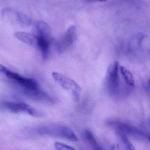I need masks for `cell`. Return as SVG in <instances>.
Instances as JSON below:
<instances>
[{
  "mask_svg": "<svg viewBox=\"0 0 150 150\" xmlns=\"http://www.w3.org/2000/svg\"><path fill=\"white\" fill-rule=\"evenodd\" d=\"M42 135L58 137L71 141H77L78 138L72 129L67 125H50L41 129Z\"/></svg>",
  "mask_w": 150,
  "mask_h": 150,
  "instance_id": "6da1fadb",
  "label": "cell"
},
{
  "mask_svg": "<svg viewBox=\"0 0 150 150\" xmlns=\"http://www.w3.org/2000/svg\"><path fill=\"white\" fill-rule=\"evenodd\" d=\"M52 76L55 81L63 88L71 92L74 101H79L81 94V88L76 81L64 74L57 72H52Z\"/></svg>",
  "mask_w": 150,
  "mask_h": 150,
  "instance_id": "7a4b0ae2",
  "label": "cell"
},
{
  "mask_svg": "<svg viewBox=\"0 0 150 150\" xmlns=\"http://www.w3.org/2000/svg\"><path fill=\"white\" fill-rule=\"evenodd\" d=\"M119 63L115 61L108 67L106 72V86L110 93L115 95L118 93L120 86Z\"/></svg>",
  "mask_w": 150,
  "mask_h": 150,
  "instance_id": "3957f363",
  "label": "cell"
},
{
  "mask_svg": "<svg viewBox=\"0 0 150 150\" xmlns=\"http://www.w3.org/2000/svg\"><path fill=\"white\" fill-rule=\"evenodd\" d=\"M0 73L5 74L8 79L14 81L25 89H36L39 87L38 83L34 79L21 76L19 74L8 70L1 64H0Z\"/></svg>",
  "mask_w": 150,
  "mask_h": 150,
  "instance_id": "277c9868",
  "label": "cell"
},
{
  "mask_svg": "<svg viewBox=\"0 0 150 150\" xmlns=\"http://www.w3.org/2000/svg\"><path fill=\"white\" fill-rule=\"evenodd\" d=\"M110 125L116 129L123 132L127 136H130L136 139L142 141H149V134L140 130L136 127L121 122H112Z\"/></svg>",
  "mask_w": 150,
  "mask_h": 150,
  "instance_id": "5b68a950",
  "label": "cell"
},
{
  "mask_svg": "<svg viewBox=\"0 0 150 150\" xmlns=\"http://www.w3.org/2000/svg\"><path fill=\"white\" fill-rule=\"evenodd\" d=\"M5 105L13 113H25L37 117H43L45 115L42 111L24 103L7 102L5 103Z\"/></svg>",
  "mask_w": 150,
  "mask_h": 150,
  "instance_id": "8992f818",
  "label": "cell"
},
{
  "mask_svg": "<svg viewBox=\"0 0 150 150\" xmlns=\"http://www.w3.org/2000/svg\"><path fill=\"white\" fill-rule=\"evenodd\" d=\"M76 37V27L75 26H71L58 43L59 50L63 52L70 48L75 42Z\"/></svg>",
  "mask_w": 150,
  "mask_h": 150,
  "instance_id": "52a82bcc",
  "label": "cell"
},
{
  "mask_svg": "<svg viewBox=\"0 0 150 150\" xmlns=\"http://www.w3.org/2000/svg\"><path fill=\"white\" fill-rule=\"evenodd\" d=\"M33 34L37 37L52 39L51 31L48 23L43 21H37L33 24Z\"/></svg>",
  "mask_w": 150,
  "mask_h": 150,
  "instance_id": "ba28073f",
  "label": "cell"
},
{
  "mask_svg": "<svg viewBox=\"0 0 150 150\" xmlns=\"http://www.w3.org/2000/svg\"><path fill=\"white\" fill-rule=\"evenodd\" d=\"M24 93L33 100L44 102H52V98L48 94L40 90L39 88L36 89H25Z\"/></svg>",
  "mask_w": 150,
  "mask_h": 150,
  "instance_id": "9c48e42d",
  "label": "cell"
},
{
  "mask_svg": "<svg viewBox=\"0 0 150 150\" xmlns=\"http://www.w3.org/2000/svg\"><path fill=\"white\" fill-rule=\"evenodd\" d=\"M15 37L23 42L31 46H37V37L33 34L24 32H17Z\"/></svg>",
  "mask_w": 150,
  "mask_h": 150,
  "instance_id": "30bf717a",
  "label": "cell"
},
{
  "mask_svg": "<svg viewBox=\"0 0 150 150\" xmlns=\"http://www.w3.org/2000/svg\"><path fill=\"white\" fill-rule=\"evenodd\" d=\"M51 41L52 39H47L44 38L37 37V46L41 51L44 59H46L49 56Z\"/></svg>",
  "mask_w": 150,
  "mask_h": 150,
  "instance_id": "8fae6325",
  "label": "cell"
},
{
  "mask_svg": "<svg viewBox=\"0 0 150 150\" xmlns=\"http://www.w3.org/2000/svg\"><path fill=\"white\" fill-rule=\"evenodd\" d=\"M83 136L85 140L92 149L94 150L102 149L97 143L94 136L89 130L85 129L83 132Z\"/></svg>",
  "mask_w": 150,
  "mask_h": 150,
  "instance_id": "7c38bea8",
  "label": "cell"
},
{
  "mask_svg": "<svg viewBox=\"0 0 150 150\" xmlns=\"http://www.w3.org/2000/svg\"><path fill=\"white\" fill-rule=\"evenodd\" d=\"M18 13L10 8H6L2 11L1 15L5 21L10 22L18 23Z\"/></svg>",
  "mask_w": 150,
  "mask_h": 150,
  "instance_id": "4fadbf2b",
  "label": "cell"
},
{
  "mask_svg": "<svg viewBox=\"0 0 150 150\" xmlns=\"http://www.w3.org/2000/svg\"><path fill=\"white\" fill-rule=\"evenodd\" d=\"M119 70L126 84L130 86L134 87L135 81L132 73L124 67H119Z\"/></svg>",
  "mask_w": 150,
  "mask_h": 150,
  "instance_id": "5bb4252c",
  "label": "cell"
},
{
  "mask_svg": "<svg viewBox=\"0 0 150 150\" xmlns=\"http://www.w3.org/2000/svg\"><path fill=\"white\" fill-rule=\"evenodd\" d=\"M115 130L117 135L120 137L122 143L126 147V149L128 150H135V148L129 140L127 135L119 130L115 129Z\"/></svg>",
  "mask_w": 150,
  "mask_h": 150,
  "instance_id": "9a60e30c",
  "label": "cell"
},
{
  "mask_svg": "<svg viewBox=\"0 0 150 150\" xmlns=\"http://www.w3.org/2000/svg\"><path fill=\"white\" fill-rule=\"evenodd\" d=\"M18 23L23 26H29L32 23V20L28 16L21 12H19Z\"/></svg>",
  "mask_w": 150,
  "mask_h": 150,
  "instance_id": "2e32d148",
  "label": "cell"
},
{
  "mask_svg": "<svg viewBox=\"0 0 150 150\" xmlns=\"http://www.w3.org/2000/svg\"><path fill=\"white\" fill-rule=\"evenodd\" d=\"M54 146L57 150H74L75 148L71 146L67 145L65 144L60 143V142H55Z\"/></svg>",
  "mask_w": 150,
  "mask_h": 150,
  "instance_id": "e0dca14e",
  "label": "cell"
},
{
  "mask_svg": "<svg viewBox=\"0 0 150 150\" xmlns=\"http://www.w3.org/2000/svg\"><path fill=\"white\" fill-rule=\"evenodd\" d=\"M88 2H104L107 1L108 0H86Z\"/></svg>",
  "mask_w": 150,
  "mask_h": 150,
  "instance_id": "ac0fdd59",
  "label": "cell"
}]
</instances>
